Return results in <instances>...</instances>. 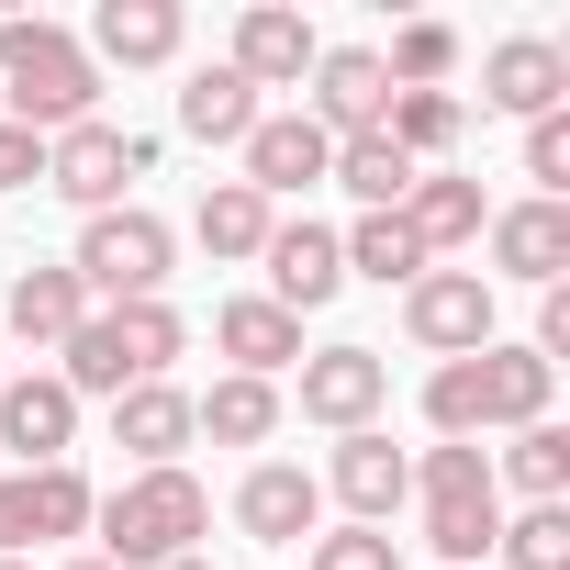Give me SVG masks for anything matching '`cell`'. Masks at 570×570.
<instances>
[{"label":"cell","mask_w":570,"mask_h":570,"mask_svg":"<svg viewBox=\"0 0 570 570\" xmlns=\"http://www.w3.org/2000/svg\"><path fill=\"white\" fill-rule=\"evenodd\" d=\"M381 135L414 157V168H436L459 135H470V101L459 90H392V112H381Z\"/></svg>","instance_id":"31"},{"label":"cell","mask_w":570,"mask_h":570,"mask_svg":"<svg viewBox=\"0 0 570 570\" xmlns=\"http://www.w3.org/2000/svg\"><path fill=\"white\" fill-rule=\"evenodd\" d=\"M336 257H347V279H381V292H414V279L436 268V257L414 246V224H403V213H358V224L336 235Z\"/></svg>","instance_id":"29"},{"label":"cell","mask_w":570,"mask_h":570,"mask_svg":"<svg viewBox=\"0 0 570 570\" xmlns=\"http://www.w3.org/2000/svg\"><path fill=\"white\" fill-rule=\"evenodd\" d=\"M481 112H503V124L570 112V46H548V35H503V46L481 57Z\"/></svg>","instance_id":"18"},{"label":"cell","mask_w":570,"mask_h":570,"mask_svg":"<svg viewBox=\"0 0 570 570\" xmlns=\"http://www.w3.org/2000/svg\"><path fill=\"white\" fill-rule=\"evenodd\" d=\"M79 46H90V68H168L190 46V12L179 0H101Z\"/></svg>","instance_id":"21"},{"label":"cell","mask_w":570,"mask_h":570,"mask_svg":"<svg viewBox=\"0 0 570 570\" xmlns=\"http://www.w3.org/2000/svg\"><path fill=\"white\" fill-rule=\"evenodd\" d=\"M303 570H403V537L392 525H314Z\"/></svg>","instance_id":"34"},{"label":"cell","mask_w":570,"mask_h":570,"mask_svg":"<svg viewBox=\"0 0 570 570\" xmlns=\"http://www.w3.org/2000/svg\"><path fill=\"white\" fill-rule=\"evenodd\" d=\"M314 481H325V503H347V525H392V514L414 503V459L392 448V425H358V436H336Z\"/></svg>","instance_id":"10"},{"label":"cell","mask_w":570,"mask_h":570,"mask_svg":"<svg viewBox=\"0 0 570 570\" xmlns=\"http://www.w3.org/2000/svg\"><path fill=\"white\" fill-rule=\"evenodd\" d=\"M68 268H79L90 303H168V279H179V224L146 213V202H112V213L79 224Z\"/></svg>","instance_id":"6"},{"label":"cell","mask_w":570,"mask_h":570,"mask_svg":"<svg viewBox=\"0 0 570 570\" xmlns=\"http://www.w3.org/2000/svg\"><path fill=\"white\" fill-rule=\"evenodd\" d=\"M525 179H537V202H570V112L525 124Z\"/></svg>","instance_id":"35"},{"label":"cell","mask_w":570,"mask_h":570,"mask_svg":"<svg viewBox=\"0 0 570 570\" xmlns=\"http://www.w3.org/2000/svg\"><path fill=\"white\" fill-rule=\"evenodd\" d=\"M414 537L436 570H492V537H503V492H492V448H425L414 459Z\"/></svg>","instance_id":"5"},{"label":"cell","mask_w":570,"mask_h":570,"mask_svg":"<svg viewBox=\"0 0 570 570\" xmlns=\"http://www.w3.org/2000/svg\"><path fill=\"white\" fill-rule=\"evenodd\" d=\"M257 112H268V101H257L224 57L179 79V135H190V146H246V135H257Z\"/></svg>","instance_id":"26"},{"label":"cell","mask_w":570,"mask_h":570,"mask_svg":"<svg viewBox=\"0 0 570 570\" xmlns=\"http://www.w3.org/2000/svg\"><path fill=\"white\" fill-rule=\"evenodd\" d=\"M325 179H336V190H347V202H358V213H403V190H414V179H425V168H414V157H403V146H392V135H347V146H336V168H325Z\"/></svg>","instance_id":"30"},{"label":"cell","mask_w":570,"mask_h":570,"mask_svg":"<svg viewBox=\"0 0 570 570\" xmlns=\"http://www.w3.org/2000/svg\"><path fill=\"white\" fill-rule=\"evenodd\" d=\"M279 381H246V370H224L213 392H190V436H213V448H268L279 436Z\"/></svg>","instance_id":"25"},{"label":"cell","mask_w":570,"mask_h":570,"mask_svg":"<svg viewBox=\"0 0 570 570\" xmlns=\"http://www.w3.org/2000/svg\"><path fill=\"white\" fill-rule=\"evenodd\" d=\"M492 492H525V503H570V425H514L492 448Z\"/></svg>","instance_id":"28"},{"label":"cell","mask_w":570,"mask_h":570,"mask_svg":"<svg viewBox=\"0 0 570 570\" xmlns=\"http://www.w3.org/2000/svg\"><path fill=\"white\" fill-rule=\"evenodd\" d=\"M190 358V314L179 303H90V325L57 347V381L90 403H112V392H135V381H168Z\"/></svg>","instance_id":"4"},{"label":"cell","mask_w":570,"mask_h":570,"mask_svg":"<svg viewBox=\"0 0 570 570\" xmlns=\"http://www.w3.org/2000/svg\"><path fill=\"white\" fill-rule=\"evenodd\" d=\"M213 347L246 381H292L303 370V314H279L268 292H235V303H213Z\"/></svg>","instance_id":"22"},{"label":"cell","mask_w":570,"mask_h":570,"mask_svg":"<svg viewBox=\"0 0 570 570\" xmlns=\"http://www.w3.org/2000/svg\"><path fill=\"white\" fill-rule=\"evenodd\" d=\"M168 570H213V548H190V559H168Z\"/></svg>","instance_id":"37"},{"label":"cell","mask_w":570,"mask_h":570,"mask_svg":"<svg viewBox=\"0 0 570 570\" xmlns=\"http://www.w3.org/2000/svg\"><path fill=\"white\" fill-rule=\"evenodd\" d=\"M403 336L448 370V358H470V347H492V279L481 268H425L414 292H403Z\"/></svg>","instance_id":"13"},{"label":"cell","mask_w":570,"mask_h":570,"mask_svg":"<svg viewBox=\"0 0 570 570\" xmlns=\"http://www.w3.org/2000/svg\"><path fill=\"white\" fill-rule=\"evenodd\" d=\"M68 570H112V559H101V548H90V559H68Z\"/></svg>","instance_id":"38"},{"label":"cell","mask_w":570,"mask_h":570,"mask_svg":"<svg viewBox=\"0 0 570 570\" xmlns=\"http://www.w3.org/2000/svg\"><path fill=\"white\" fill-rule=\"evenodd\" d=\"M492 559H503V570H570V503H525V514H503Z\"/></svg>","instance_id":"33"},{"label":"cell","mask_w":570,"mask_h":570,"mask_svg":"<svg viewBox=\"0 0 570 570\" xmlns=\"http://www.w3.org/2000/svg\"><path fill=\"white\" fill-rule=\"evenodd\" d=\"M0 570H35V559H0Z\"/></svg>","instance_id":"39"},{"label":"cell","mask_w":570,"mask_h":570,"mask_svg":"<svg viewBox=\"0 0 570 570\" xmlns=\"http://www.w3.org/2000/svg\"><path fill=\"white\" fill-rule=\"evenodd\" d=\"M0 325H12V347L57 358V347L90 325V292H79V268H68V257H35V268H12V292H0Z\"/></svg>","instance_id":"20"},{"label":"cell","mask_w":570,"mask_h":570,"mask_svg":"<svg viewBox=\"0 0 570 570\" xmlns=\"http://www.w3.org/2000/svg\"><path fill=\"white\" fill-rule=\"evenodd\" d=\"M90 470L57 459V470H0V559H35L57 537H90Z\"/></svg>","instance_id":"9"},{"label":"cell","mask_w":570,"mask_h":570,"mask_svg":"<svg viewBox=\"0 0 570 570\" xmlns=\"http://www.w3.org/2000/svg\"><path fill=\"white\" fill-rule=\"evenodd\" d=\"M303 112L347 146V135H381V112H392V79H381V46H325L314 57V79H303Z\"/></svg>","instance_id":"19"},{"label":"cell","mask_w":570,"mask_h":570,"mask_svg":"<svg viewBox=\"0 0 570 570\" xmlns=\"http://www.w3.org/2000/svg\"><path fill=\"white\" fill-rule=\"evenodd\" d=\"M268 224H279V213H268L246 179H213V190L190 202V235H202V257H213V268H246V257L268 246Z\"/></svg>","instance_id":"27"},{"label":"cell","mask_w":570,"mask_h":570,"mask_svg":"<svg viewBox=\"0 0 570 570\" xmlns=\"http://www.w3.org/2000/svg\"><path fill=\"white\" fill-rule=\"evenodd\" d=\"M0 190H46V135L0 124Z\"/></svg>","instance_id":"36"},{"label":"cell","mask_w":570,"mask_h":570,"mask_svg":"<svg viewBox=\"0 0 570 570\" xmlns=\"http://www.w3.org/2000/svg\"><path fill=\"white\" fill-rule=\"evenodd\" d=\"M314 57H325V35L292 12V0H246V12H235V46H224V68H235L246 90H303Z\"/></svg>","instance_id":"15"},{"label":"cell","mask_w":570,"mask_h":570,"mask_svg":"<svg viewBox=\"0 0 570 570\" xmlns=\"http://www.w3.org/2000/svg\"><path fill=\"white\" fill-rule=\"evenodd\" d=\"M481 279H525V292H559L570 279V202H503L481 224Z\"/></svg>","instance_id":"14"},{"label":"cell","mask_w":570,"mask_h":570,"mask_svg":"<svg viewBox=\"0 0 570 570\" xmlns=\"http://www.w3.org/2000/svg\"><path fill=\"white\" fill-rule=\"evenodd\" d=\"M279 403H303V425H325V436H358V425L392 414V358L381 347H303Z\"/></svg>","instance_id":"8"},{"label":"cell","mask_w":570,"mask_h":570,"mask_svg":"<svg viewBox=\"0 0 570 570\" xmlns=\"http://www.w3.org/2000/svg\"><path fill=\"white\" fill-rule=\"evenodd\" d=\"M0 448H12V470H57V459H79V392H68L57 370L0 381Z\"/></svg>","instance_id":"16"},{"label":"cell","mask_w":570,"mask_h":570,"mask_svg":"<svg viewBox=\"0 0 570 570\" xmlns=\"http://www.w3.org/2000/svg\"><path fill=\"white\" fill-rule=\"evenodd\" d=\"M90 537H101L112 570H168V559H190V548L213 537V492L190 481V459H179V470H124V481L90 503Z\"/></svg>","instance_id":"2"},{"label":"cell","mask_w":570,"mask_h":570,"mask_svg":"<svg viewBox=\"0 0 570 570\" xmlns=\"http://www.w3.org/2000/svg\"><path fill=\"white\" fill-rule=\"evenodd\" d=\"M157 168V135H135V124H112V112H90V124H68V135H46V190L90 224V213H112V202H135V179Z\"/></svg>","instance_id":"7"},{"label":"cell","mask_w":570,"mask_h":570,"mask_svg":"<svg viewBox=\"0 0 570 570\" xmlns=\"http://www.w3.org/2000/svg\"><path fill=\"white\" fill-rule=\"evenodd\" d=\"M325 168H336V135H325L314 112H257V135L235 146V179H246L268 213H279V202H303Z\"/></svg>","instance_id":"11"},{"label":"cell","mask_w":570,"mask_h":570,"mask_svg":"<svg viewBox=\"0 0 570 570\" xmlns=\"http://www.w3.org/2000/svg\"><path fill=\"white\" fill-rule=\"evenodd\" d=\"M0 124H23V135H68V124H90L101 112V68H90V46L68 35V23H46V12H12L0 23Z\"/></svg>","instance_id":"3"},{"label":"cell","mask_w":570,"mask_h":570,"mask_svg":"<svg viewBox=\"0 0 570 570\" xmlns=\"http://www.w3.org/2000/svg\"><path fill=\"white\" fill-rule=\"evenodd\" d=\"M548 403H559V370L537 358V347H470V358H448V370H425V425L448 436V448H481V436H514V425H548Z\"/></svg>","instance_id":"1"},{"label":"cell","mask_w":570,"mask_h":570,"mask_svg":"<svg viewBox=\"0 0 570 570\" xmlns=\"http://www.w3.org/2000/svg\"><path fill=\"white\" fill-rule=\"evenodd\" d=\"M112 448H124L135 470H179V448H190V392H179V381L112 392Z\"/></svg>","instance_id":"24"},{"label":"cell","mask_w":570,"mask_h":570,"mask_svg":"<svg viewBox=\"0 0 570 570\" xmlns=\"http://www.w3.org/2000/svg\"><path fill=\"white\" fill-rule=\"evenodd\" d=\"M257 268H268V303H279V314H325V303L347 292V257H336V224H314V213L268 224Z\"/></svg>","instance_id":"17"},{"label":"cell","mask_w":570,"mask_h":570,"mask_svg":"<svg viewBox=\"0 0 570 570\" xmlns=\"http://www.w3.org/2000/svg\"><path fill=\"white\" fill-rule=\"evenodd\" d=\"M403 224H414V246L448 268V257H470V246H481L492 202H481V179H459V168H425V179L403 190Z\"/></svg>","instance_id":"23"},{"label":"cell","mask_w":570,"mask_h":570,"mask_svg":"<svg viewBox=\"0 0 570 570\" xmlns=\"http://www.w3.org/2000/svg\"><path fill=\"white\" fill-rule=\"evenodd\" d=\"M224 514H235V537H257V548H303V537L325 525V481H314L303 459H246V481L224 492Z\"/></svg>","instance_id":"12"},{"label":"cell","mask_w":570,"mask_h":570,"mask_svg":"<svg viewBox=\"0 0 570 570\" xmlns=\"http://www.w3.org/2000/svg\"><path fill=\"white\" fill-rule=\"evenodd\" d=\"M0 381H12V370H0Z\"/></svg>","instance_id":"40"},{"label":"cell","mask_w":570,"mask_h":570,"mask_svg":"<svg viewBox=\"0 0 570 570\" xmlns=\"http://www.w3.org/2000/svg\"><path fill=\"white\" fill-rule=\"evenodd\" d=\"M448 68H459V23H436V12L381 46V79H392V90H448Z\"/></svg>","instance_id":"32"}]
</instances>
